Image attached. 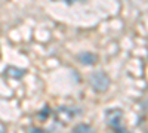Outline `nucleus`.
I'll list each match as a JSON object with an SVG mask.
<instances>
[{
    "label": "nucleus",
    "mask_w": 148,
    "mask_h": 133,
    "mask_svg": "<svg viewBox=\"0 0 148 133\" xmlns=\"http://www.w3.org/2000/svg\"><path fill=\"white\" fill-rule=\"evenodd\" d=\"M47 113H49V108L46 106V108H45V111H43V113H40L39 118H40V120H46V117H47Z\"/></svg>",
    "instance_id": "7"
},
{
    "label": "nucleus",
    "mask_w": 148,
    "mask_h": 133,
    "mask_svg": "<svg viewBox=\"0 0 148 133\" xmlns=\"http://www.w3.org/2000/svg\"><path fill=\"white\" fill-rule=\"evenodd\" d=\"M121 118H123V113H121V110H119V108L107 111V121L111 127L114 129V132L116 133H127L121 126Z\"/></svg>",
    "instance_id": "2"
},
{
    "label": "nucleus",
    "mask_w": 148,
    "mask_h": 133,
    "mask_svg": "<svg viewBox=\"0 0 148 133\" xmlns=\"http://www.w3.org/2000/svg\"><path fill=\"white\" fill-rule=\"evenodd\" d=\"M24 74H25V71L21 70V68H16V67H8L5 70V76L8 78H12V80H18L21 78Z\"/></svg>",
    "instance_id": "4"
},
{
    "label": "nucleus",
    "mask_w": 148,
    "mask_h": 133,
    "mask_svg": "<svg viewBox=\"0 0 148 133\" xmlns=\"http://www.w3.org/2000/svg\"><path fill=\"white\" fill-rule=\"evenodd\" d=\"M0 133H3V132H0Z\"/></svg>",
    "instance_id": "9"
},
{
    "label": "nucleus",
    "mask_w": 148,
    "mask_h": 133,
    "mask_svg": "<svg viewBox=\"0 0 148 133\" xmlns=\"http://www.w3.org/2000/svg\"><path fill=\"white\" fill-rule=\"evenodd\" d=\"M80 110L79 108H70V106H61L55 114V118L59 123H68L70 120H73L76 115H79Z\"/></svg>",
    "instance_id": "3"
},
{
    "label": "nucleus",
    "mask_w": 148,
    "mask_h": 133,
    "mask_svg": "<svg viewBox=\"0 0 148 133\" xmlns=\"http://www.w3.org/2000/svg\"><path fill=\"white\" fill-rule=\"evenodd\" d=\"M71 133H95V130L89 124H77L71 130Z\"/></svg>",
    "instance_id": "6"
},
{
    "label": "nucleus",
    "mask_w": 148,
    "mask_h": 133,
    "mask_svg": "<svg viewBox=\"0 0 148 133\" xmlns=\"http://www.w3.org/2000/svg\"><path fill=\"white\" fill-rule=\"evenodd\" d=\"M77 59L82 62V64H84V65H92V64H95L96 62V55L95 53H89V52H84V53H80L79 56H77Z\"/></svg>",
    "instance_id": "5"
},
{
    "label": "nucleus",
    "mask_w": 148,
    "mask_h": 133,
    "mask_svg": "<svg viewBox=\"0 0 148 133\" xmlns=\"http://www.w3.org/2000/svg\"><path fill=\"white\" fill-rule=\"evenodd\" d=\"M89 83L96 92H104L110 86V78L104 71H95L89 77Z\"/></svg>",
    "instance_id": "1"
},
{
    "label": "nucleus",
    "mask_w": 148,
    "mask_h": 133,
    "mask_svg": "<svg viewBox=\"0 0 148 133\" xmlns=\"http://www.w3.org/2000/svg\"><path fill=\"white\" fill-rule=\"evenodd\" d=\"M30 132H31V133H46V132H43L42 129H31Z\"/></svg>",
    "instance_id": "8"
}]
</instances>
